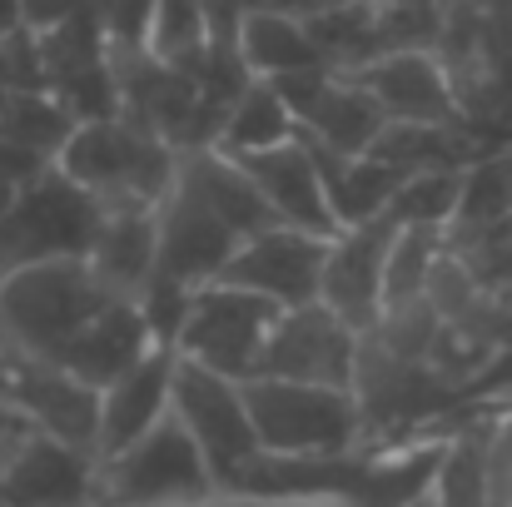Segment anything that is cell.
<instances>
[{
  "mask_svg": "<svg viewBox=\"0 0 512 507\" xmlns=\"http://www.w3.org/2000/svg\"><path fill=\"white\" fill-rule=\"evenodd\" d=\"M438 60L463 120L493 145L512 140V0H438Z\"/></svg>",
  "mask_w": 512,
  "mask_h": 507,
  "instance_id": "1",
  "label": "cell"
},
{
  "mask_svg": "<svg viewBox=\"0 0 512 507\" xmlns=\"http://www.w3.org/2000/svg\"><path fill=\"white\" fill-rule=\"evenodd\" d=\"M115 299L125 294H115L90 259H45L10 269L0 279V343L60 358L65 343Z\"/></svg>",
  "mask_w": 512,
  "mask_h": 507,
  "instance_id": "2",
  "label": "cell"
},
{
  "mask_svg": "<svg viewBox=\"0 0 512 507\" xmlns=\"http://www.w3.org/2000/svg\"><path fill=\"white\" fill-rule=\"evenodd\" d=\"M55 165L105 209H160L179 179V150L125 115H105L80 120Z\"/></svg>",
  "mask_w": 512,
  "mask_h": 507,
  "instance_id": "3",
  "label": "cell"
},
{
  "mask_svg": "<svg viewBox=\"0 0 512 507\" xmlns=\"http://www.w3.org/2000/svg\"><path fill=\"white\" fill-rule=\"evenodd\" d=\"M353 398H358V413H363V443L368 448L438 433V423L463 403L458 383H448L433 363L398 358L373 334H358Z\"/></svg>",
  "mask_w": 512,
  "mask_h": 507,
  "instance_id": "4",
  "label": "cell"
},
{
  "mask_svg": "<svg viewBox=\"0 0 512 507\" xmlns=\"http://www.w3.org/2000/svg\"><path fill=\"white\" fill-rule=\"evenodd\" d=\"M219 493V478L194 443V433L174 418V408L140 433L115 458H100L95 503L100 507H189Z\"/></svg>",
  "mask_w": 512,
  "mask_h": 507,
  "instance_id": "5",
  "label": "cell"
},
{
  "mask_svg": "<svg viewBox=\"0 0 512 507\" xmlns=\"http://www.w3.org/2000/svg\"><path fill=\"white\" fill-rule=\"evenodd\" d=\"M244 403H249L264 453L334 458V453L368 448L353 388L294 383V378H244Z\"/></svg>",
  "mask_w": 512,
  "mask_h": 507,
  "instance_id": "6",
  "label": "cell"
},
{
  "mask_svg": "<svg viewBox=\"0 0 512 507\" xmlns=\"http://www.w3.org/2000/svg\"><path fill=\"white\" fill-rule=\"evenodd\" d=\"M100 219L105 204L85 184H75L60 165H45L15 189L0 219V279L45 259H90Z\"/></svg>",
  "mask_w": 512,
  "mask_h": 507,
  "instance_id": "7",
  "label": "cell"
},
{
  "mask_svg": "<svg viewBox=\"0 0 512 507\" xmlns=\"http://www.w3.org/2000/svg\"><path fill=\"white\" fill-rule=\"evenodd\" d=\"M284 304L264 299V294H249L239 284H204L194 289L189 299V314H184V329H179V353L224 373V378H254L259 373V353L274 334Z\"/></svg>",
  "mask_w": 512,
  "mask_h": 507,
  "instance_id": "8",
  "label": "cell"
},
{
  "mask_svg": "<svg viewBox=\"0 0 512 507\" xmlns=\"http://www.w3.org/2000/svg\"><path fill=\"white\" fill-rule=\"evenodd\" d=\"M0 388L10 408L25 418V428L100 458V388H90L85 378L40 353H20L5 343H0Z\"/></svg>",
  "mask_w": 512,
  "mask_h": 507,
  "instance_id": "9",
  "label": "cell"
},
{
  "mask_svg": "<svg viewBox=\"0 0 512 507\" xmlns=\"http://www.w3.org/2000/svg\"><path fill=\"white\" fill-rule=\"evenodd\" d=\"M170 408L194 433V443L204 448V458L219 478V493H224L234 483V473L259 453V433H254V418H249V403H244V383L179 353Z\"/></svg>",
  "mask_w": 512,
  "mask_h": 507,
  "instance_id": "10",
  "label": "cell"
},
{
  "mask_svg": "<svg viewBox=\"0 0 512 507\" xmlns=\"http://www.w3.org/2000/svg\"><path fill=\"white\" fill-rule=\"evenodd\" d=\"M45 55V90L80 120L120 115V85H115V50L100 20V5L40 30Z\"/></svg>",
  "mask_w": 512,
  "mask_h": 507,
  "instance_id": "11",
  "label": "cell"
},
{
  "mask_svg": "<svg viewBox=\"0 0 512 507\" xmlns=\"http://www.w3.org/2000/svg\"><path fill=\"white\" fill-rule=\"evenodd\" d=\"M269 85L294 110L299 135L319 140V145H329L339 155H363L378 140V130L388 125L383 105L358 80H348L343 70H334V65H309V70L269 75Z\"/></svg>",
  "mask_w": 512,
  "mask_h": 507,
  "instance_id": "12",
  "label": "cell"
},
{
  "mask_svg": "<svg viewBox=\"0 0 512 507\" xmlns=\"http://www.w3.org/2000/svg\"><path fill=\"white\" fill-rule=\"evenodd\" d=\"M353 358H358V329H348L324 299H314V304H299V309L279 314L274 334L259 353L254 378H294V383L353 388Z\"/></svg>",
  "mask_w": 512,
  "mask_h": 507,
  "instance_id": "13",
  "label": "cell"
},
{
  "mask_svg": "<svg viewBox=\"0 0 512 507\" xmlns=\"http://www.w3.org/2000/svg\"><path fill=\"white\" fill-rule=\"evenodd\" d=\"M324 259H329V234L274 224L264 234L239 239L234 259L219 274V284H239V289L264 294V299H274L284 309H299V304H314L319 299Z\"/></svg>",
  "mask_w": 512,
  "mask_h": 507,
  "instance_id": "14",
  "label": "cell"
},
{
  "mask_svg": "<svg viewBox=\"0 0 512 507\" xmlns=\"http://www.w3.org/2000/svg\"><path fill=\"white\" fill-rule=\"evenodd\" d=\"M100 458L80 453L50 433H20L0 458V503L5 507H95Z\"/></svg>",
  "mask_w": 512,
  "mask_h": 507,
  "instance_id": "15",
  "label": "cell"
},
{
  "mask_svg": "<svg viewBox=\"0 0 512 507\" xmlns=\"http://www.w3.org/2000/svg\"><path fill=\"white\" fill-rule=\"evenodd\" d=\"M393 234H398V224L388 214H378V219L339 229L329 239L319 299L358 334H368L378 324V314H383V269H388Z\"/></svg>",
  "mask_w": 512,
  "mask_h": 507,
  "instance_id": "16",
  "label": "cell"
},
{
  "mask_svg": "<svg viewBox=\"0 0 512 507\" xmlns=\"http://www.w3.org/2000/svg\"><path fill=\"white\" fill-rule=\"evenodd\" d=\"M115 50V85H120V115L145 125L150 135H160L165 145L184 150L189 140V125H194V110H199V80L165 65L160 55H150L145 45L135 50Z\"/></svg>",
  "mask_w": 512,
  "mask_h": 507,
  "instance_id": "17",
  "label": "cell"
},
{
  "mask_svg": "<svg viewBox=\"0 0 512 507\" xmlns=\"http://www.w3.org/2000/svg\"><path fill=\"white\" fill-rule=\"evenodd\" d=\"M239 249V234L189 189L174 179L170 199L160 204V254H155V269L170 274L189 289H204L224 274V264L234 259Z\"/></svg>",
  "mask_w": 512,
  "mask_h": 507,
  "instance_id": "18",
  "label": "cell"
},
{
  "mask_svg": "<svg viewBox=\"0 0 512 507\" xmlns=\"http://www.w3.org/2000/svg\"><path fill=\"white\" fill-rule=\"evenodd\" d=\"M343 75L358 80L383 105L388 120H463L438 50H398V55L368 60V65L343 70Z\"/></svg>",
  "mask_w": 512,
  "mask_h": 507,
  "instance_id": "19",
  "label": "cell"
},
{
  "mask_svg": "<svg viewBox=\"0 0 512 507\" xmlns=\"http://www.w3.org/2000/svg\"><path fill=\"white\" fill-rule=\"evenodd\" d=\"M244 174L259 184V194L274 204V214L294 229H309V234H339V219L329 209V194H324V174L314 165V150L294 135L284 145H269V150H249V155H234Z\"/></svg>",
  "mask_w": 512,
  "mask_h": 507,
  "instance_id": "20",
  "label": "cell"
},
{
  "mask_svg": "<svg viewBox=\"0 0 512 507\" xmlns=\"http://www.w3.org/2000/svg\"><path fill=\"white\" fill-rule=\"evenodd\" d=\"M174 363H179V348L155 343L130 373H120L100 393V458H115L170 413Z\"/></svg>",
  "mask_w": 512,
  "mask_h": 507,
  "instance_id": "21",
  "label": "cell"
},
{
  "mask_svg": "<svg viewBox=\"0 0 512 507\" xmlns=\"http://www.w3.org/2000/svg\"><path fill=\"white\" fill-rule=\"evenodd\" d=\"M150 348H155V334H150L140 304H135V299H115V304H105L80 334L70 338L65 353L50 358V363L70 368L75 378H85L90 388L105 393V388H110L120 373H130Z\"/></svg>",
  "mask_w": 512,
  "mask_h": 507,
  "instance_id": "22",
  "label": "cell"
},
{
  "mask_svg": "<svg viewBox=\"0 0 512 507\" xmlns=\"http://www.w3.org/2000/svg\"><path fill=\"white\" fill-rule=\"evenodd\" d=\"M179 184H189L239 239L284 224L274 204L259 194V184L244 174V165L224 150H179Z\"/></svg>",
  "mask_w": 512,
  "mask_h": 507,
  "instance_id": "23",
  "label": "cell"
},
{
  "mask_svg": "<svg viewBox=\"0 0 512 507\" xmlns=\"http://www.w3.org/2000/svg\"><path fill=\"white\" fill-rule=\"evenodd\" d=\"M304 145L314 150V165L324 174V194H329V209H334L339 229H353V224H368V219L388 214V199L408 179L398 165L373 160V155H339L319 140H304Z\"/></svg>",
  "mask_w": 512,
  "mask_h": 507,
  "instance_id": "24",
  "label": "cell"
},
{
  "mask_svg": "<svg viewBox=\"0 0 512 507\" xmlns=\"http://www.w3.org/2000/svg\"><path fill=\"white\" fill-rule=\"evenodd\" d=\"M155 254H160V209H105L90 264L115 294L140 299V289L155 274Z\"/></svg>",
  "mask_w": 512,
  "mask_h": 507,
  "instance_id": "25",
  "label": "cell"
},
{
  "mask_svg": "<svg viewBox=\"0 0 512 507\" xmlns=\"http://www.w3.org/2000/svg\"><path fill=\"white\" fill-rule=\"evenodd\" d=\"M239 55L254 75H289V70H309L324 65L314 35L304 30V15L289 10H244L239 25Z\"/></svg>",
  "mask_w": 512,
  "mask_h": 507,
  "instance_id": "26",
  "label": "cell"
},
{
  "mask_svg": "<svg viewBox=\"0 0 512 507\" xmlns=\"http://www.w3.org/2000/svg\"><path fill=\"white\" fill-rule=\"evenodd\" d=\"M294 135H299L294 110L284 105V95H279L264 75H254L249 90L234 100V110H229V120H224L214 150H224V155H249V150L284 145V140H294Z\"/></svg>",
  "mask_w": 512,
  "mask_h": 507,
  "instance_id": "27",
  "label": "cell"
},
{
  "mask_svg": "<svg viewBox=\"0 0 512 507\" xmlns=\"http://www.w3.org/2000/svg\"><path fill=\"white\" fill-rule=\"evenodd\" d=\"M75 125H80V115H70L50 90H5L0 95V135L45 160H55L65 150Z\"/></svg>",
  "mask_w": 512,
  "mask_h": 507,
  "instance_id": "28",
  "label": "cell"
},
{
  "mask_svg": "<svg viewBox=\"0 0 512 507\" xmlns=\"http://www.w3.org/2000/svg\"><path fill=\"white\" fill-rule=\"evenodd\" d=\"M145 50L160 55L165 65L199 75L204 55H209V20H204V0H160L150 15V35Z\"/></svg>",
  "mask_w": 512,
  "mask_h": 507,
  "instance_id": "29",
  "label": "cell"
},
{
  "mask_svg": "<svg viewBox=\"0 0 512 507\" xmlns=\"http://www.w3.org/2000/svg\"><path fill=\"white\" fill-rule=\"evenodd\" d=\"M458 199H463V169H418L398 184V194L388 199V219L393 224H433L448 229L458 219Z\"/></svg>",
  "mask_w": 512,
  "mask_h": 507,
  "instance_id": "30",
  "label": "cell"
},
{
  "mask_svg": "<svg viewBox=\"0 0 512 507\" xmlns=\"http://www.w3.org/2000/svg\"><path fill=\"white\" fill-rule=\"evenodd\" d=\"M443 254V229L433 224H398L393 249H388V269H383V304H403L418 299L433 264Z\"/></svg>",
  "mask_w": 512,
  "mask_h": 507,
  "instance_id": "31",
  "label": "cell"
},
{
  "mask_svg": "<svg viewBox=\"0 0 512 507\" xmlns=\"http://www.w3.org/2000/svg\"><path fill=\"white\" fill-rule=\"evenodd\" d=\"M458 219L463 224H483V219H512V140L493 145L488 155H478L463 169V199H458ZM453 219V224H458Z\"/></svg>",
  "mask_w": 512,
  "mask_h": 507,
  "instance_id": "32",
  "label": "cell"
},
{
  "mask_svg": "<svg viewBox=\"0 0 512 507\" xmlns=\"http://www.w3.org/2000/svg\"><path fill=\"white\" fill-rule=\"evenodd\" d=\"M438 329H443V314L428 304V294H418V299H403V304H383V314H378V324L368 334L378 338L383 348H393L398 358L428 363Z\"/></svg>",
  "mask_w": 512,
  "mask_h": 507,
  "instance_id": "33",
  "label": "cell"
},
{
  "mask_svg": "<svg viewBox=\"0 0 512 507\" xmlns=\"http://www.w3.org/2000/svg\"><path fill=\"white\" fill-rule=\"evenodd\" d=\"M189 299H194V289L189 284H179L170 274H150V284L140 289V314H145V324H150V334L155 343H179V329H184V314H189Z\"/></svg>",
  "mask_w": 512,
  "mask_h": 507,
  "instance_id": "34",
  "label": "cell"
},
{
  "mask_svg": "<svg viewBox=\"0 0 512 507\" xmlns=\"http://www.w3.org/2000/svg\"><path fill=\"white\" fill-rule=\"evenodd\" d=\"M0 90H45L40 30L15 25L10 35H0Z\"/></svg>",
  "mask_w": 512,
  "mask_h": 507,
  "instance_id": "35",
  "label": "cell"
},
{
  "mask_svg": "<svg viewBox=\"0 0 512 507\" xmlns=\"http://www.w3.org/2000/svg\"><path fill=\"white\" fill-rule=\"evenodd\" d=\"M95 5H100V20H105L110 45L135 50V45H145V35H150V15H155L160 0H95Z\"/></svg>",
  "mask_w": 512,
  "mask_h": 507,
  "instance_id": "36",
  "label": "cell"
},
{
  "mask_svg": "<svg viewBox=\"0 0 512 507\" xmlns=\"http://www.w3.org/2000/svg\"><path fill=\"white\" fill-rule=\"evenodd\" d=\"M45 165H55V160H45V155H35V150H25V145H15V140L0 135V184L20 189L25 179H35Z\"/></svg>",
  "mask_w": 512,
  "mask_h": 507,
  "instance_id": "37",
  "label": "cell"
},
{
  "mask_svg": "<svg viewBox=\"0 0 512 507\" xmlns=\"http://www.w3.org/2000/svg\"><path fill=\"white\" fill-rule=\"evenodd\" d=\"M90 5L95 0H25V25L30 30H50V25H60V20L90 10Z\"/></svg>",
  "mask_w": 512,
  "mask_h": 507,
  "instance_id": "38",
  "label": "cell"
},
{
  "mask_svg": "<svg viewBox=\"0 0 512 507\" xmlns=\"http://www.w3.org/2000/svg\"><path fill=\"white\" fill-rule=\"evenodd\" d=\"M15 25H25V0H0V35H10Z\"/></svg>",
  "mask_w": 512,
  "mask_h": 507,
  "instance_id": "39",
  "label": "cell"
},
{
  "mask_svg": "<svg viewBox=\"0 0 512 507\" xmlns=\"http://www.w3.org/2000/svg\"><path fill=\"white\" fill-rule=\"evenodd\" d=\"M413 507H433V498H418V503H413Z\"/></svg>",
  "mask_w": 512,
  "mask_h": 507,
  "instance_id": "40",
  "label": "cell"
},
{
  "mask_svg": "<svg viewBox=\"0 0 512 507\" xmlns=\"http://www.w3.org/2000/svg\"><path fill=\"white\" fill-rule=\"evenodd\" d=\"M0 95H5V90H0Z\"/></svg>",
  "mask_w": 512,
  "mask_h": 507,
  "instance_id": "41",
  "label": "cell"
},
{
  "mask_svg": "<svg viewBox=\"0 0 512 507\" xmlns=\"http://www.w3.org/2000/svg\"><path fill=\"white\" fill-rule=\"evenodd\" d=\"M0 507H5V503H0Z\"/></svg>",
  "mask_w": 512,
  "mask_h": 507,
  "instance_id": "42",
  "label": "cell"
},
{
  "mask_svg": "<svg viewBox=\"0 0 512 507\" xmlns=\"http://www.w3.org/2000/svg\"><path fill=\"white\" fill-rule=\"evenodd\" d=\"M95 507H100V503H95Z\"/></svg>",
  "mask_w": 512,
  "mask_h": 507,
  "instance_id": "43",
  "label": "cell"
}]
</instances>
